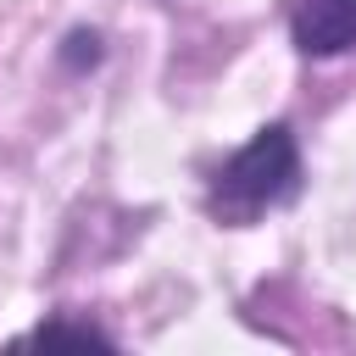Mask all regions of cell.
<instances>
[{"label": "cell", "mask_w": 356, "mask_h": 356, "mask_svg": "<svg viewBox=\"0 0 356 356\" xmlns=\"http://www.w3.org/2000/svg\"><path fill=\"white\" fill-rule=\"evenodd\" d=\"M306 184L300 139L289 122H261L234 156H222L206 178V211L222 228H250L256 217L289 206Z\"/></svg>", "instance_id": "cell-1"}, {"label": "cell", "mask_w": 356, "mask_h": 356, "mask_svg": "<svg viewBox=\"0 0 356 356\" xmlns=\"http://www.w3.org/2000/svg\"><path fill=\"white\" fill-rule=\"evenodd\" d=\"M289 44L312 61L356 50V0H300L289 17Z\"/></svg>", "instance_id": "cell-2"}, {"label": "cell", "mask_w": 356, "mask_h": 356, "mask_svg": "<svg viewBox=\"0 0 356 356\" xmlns=\"http://www.w3.org/2000/svg\"><path fill=\"white\" fill-rule=\"evenodd\" d=\"M61 339L67 345H117V334L89 317H39L28 334H17V345H61Z\"/></svg>", "instance_id": "cell-3"}, {"label": "cell", "mask_w": 356, "mask_h": 356, "mask_svg": "<svg viewBox=\"0 0 356 356\" xmlns=\"http://www.w3.org/2000/svg\"><path fill=\"white\" fill-rule=\"evenodd\" d=\"M106 61V39H100V28H67L61 33V44H56V67L61 72H72V78H83V72H95Z\"/></svg>", "instance_id": "cell-4"}]
</instances>
